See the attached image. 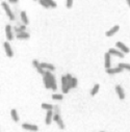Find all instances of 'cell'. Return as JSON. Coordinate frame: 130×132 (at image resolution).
Returning a JSON list of instances; mask_svg holds the SVG:
<instances>
[{"mask_svg": "<svg viewBox=\"0 0 130 132\" xmlns=\"http://www.w3.org/2000/svg\"><path fill=\"white\" fill-rule=\"evenodd\" d=\"M46 2H47V4H48L49 7H53V8H55V7L57 6L56 2H55V1H52V0H46Z\"/></svg>", "mask_w": 130, "mask_h": 132, "instance_id": "cell-21", "label": "cell"}, {"mask_svg": "<svg viewBox=\"0 0 130 132\" xmlns=\"http://www.w3.org/2000/svg\"><path fill=\"white\" fill-rule=\"evenodd\" d=\"M5 32H6V39L8 41H12L14 39V34L12 32V26L11 25H6L5 27Z\"/></svg>", "mask_w": 130, "mask_h": 132, "instance_id": "cell-12", "label": "cell"}, {"mask_svg": "<svg viewBox=\"0 0 130 132\" xmlns=\"http://www.w3.org/2000/svg\"><path fill=\"white\" fill-rule=\"evenodd\" d=\"M41 106L43 109H46V110H53V105L48 104V103H42Z\"/></svg>", "mask_w": 130, "mask_h": 132, "instance_id": "cell-18", "label": "cell"}, {"mask_svg": "<svg viewBox=\"0 0 130 132\" xmlns=\"http://www.w3.org/2000/svg\"><path fill=\"white\" fill-rule=\"evenodd\" d=\"M17 39H23V40H26V39H29L30 36L28 32H25V31H22V32H18L17 33Z\"/></svg>", "mask_w": 130, "mask_h": 132, "instance_id": "cell-15", "label": "cell"}, {"mask_svg": "<svg viewBox=\"0 0 130 132\" xmlns=\"http://www.w3.org/2000/svg\"><path fill=\"white\" fill-rule=\"evenodd\" d=\"M118 66H119L118 68H120V69H122V70H128V71L130 70V65H129V64H122V63H121V64H119Z\"/></svg>", "mask_w": 130, "mask_h": 132, "instance_id": "cell-20", "label": "cell"}, {"mask_svg": "<svg viewBox=\"0 0 130 132\" xmlns=\"http://www.w3.org/2000/svg\"><path fill=\"white\" fill-rule=\"evenodd\" d=\"M40 67L45 71V70H48L49 72H51V71H54L55 70V67L53 66V65H51V64H47V63H42V64H40Z\"/></svg>", "mask_w": 130, "mask_h": 132, "instance_id": "cell-8", "label": "cell"}, {"mask_svg": "<svg viewBox=\"0 0 130 132\" xmlns=\"http://www.w3.org/2000/svg\"><path fill=\"white\" fill-rule=\"evenodd\" d=\"M52 117H53V110H48L46 118H45V123L46 125H50V123L52 122Z\"/></svg>", "mask_w": 130, "mask_h": 132, "instance_id": "cell-13", "label": "cell"}, {"mask_svg": "<svg viewBox=\"0 0 130 132\" xmlns=\"http://www.w3.org/2000/svg\"><path fill=\"white\" fill-rule=\"evenodd\" d=\"M40 4L41 5H43L44 7H46V8H48L49 6H48V4H47V2H46V0H45V1H44V0H41V1H40Z\"/></svg>", "mask_w": 130, "mask_h": 132, "instance_id": "cell-28", "label": "cell"}, {"mask_svg": "<svg viewBox=\"0 0 130 132\" xmlns=\"http://www.w3.org/2000/svg\"><path fill=\"white\" fill-rule=\"evenodd\" d=\"M43 82H44V85H45V87H46V89H50L49 81H48V79H47L45 76H43Z\"/></svg>", "mask_w": 130, "mask_h": 132, "instance_id": "cell-24", "label": "cell"}, {"mask_svg": "<svg viewBox=\"0 0 130 132\" xmlns=\"http://www.w3.org/2000/svg\"><path fill=\"white\" fill-rule=\"evenodd\" d=\"M66 5H67L68 8H71L72 5H73V0H67V1H66Z\"/></svg>", "mask_w": 130, "mask_h": 132, "instance_id": "cell-27", "label": "cell"}, {"mask_svg": "<svg viewBox=\"0 0 130 132\" xmlns=\"http://www.w3.org/2000/svg\"><path fill=\"white\" fill-rule=\"evenodd\" d=\"M119 29H120V26H119V25H116V26H114L111 29H109L108 31L105 32V36H106V37H112L116 32L119 31Z\"/></svg>", "mask_w": 130, "mask_h": 132, "instance_id": "cell-11", "label": "cell"}, {"mask_svg": "<svg viewBox=\"0 0 130 132\" xmlns=\"http://www.w3.org/2000/svg\"><path fill=\"white\" fill-rule=\"evenodd\" d=\"M62 90H63L64 94H68L70 91V89L68 87V82H67V79L65 76L62 77Z\"/></svg>", "mask_w": 130, "mask_h": 132, "instance_id": "cell-6", "label": "cell"}, {"mask_svg": "<svg viewBox=\"0 0 130 132\" xmlns=\"http://www.w3.org/2000/svg\"><path fill=\"white\" fill-rule=\"evenodd\" d=\"M21 20H22V22L25 24V25H27L28 23H29V21H28V17H27V15H26V12H21Z\"/></svg>", "mask_w": 130, "mask_h": 132, "instance_id": "cell-16", "label": "cell"}, {"mask_svg": "<svg viewBox=\"0 0 130 132\" xmlns=\"http://www.w3.org/2000/svg\"><path fill=\"white\" fill-rule=\"evenodd\" d=\"M105 71L107 74H120L123 72V70L120 68H109V69H106Z\"/></svg>", "mask_w": 130, "mask_h": 132, "instance_id": "cell-14", "label": "cell"}, {"mask_svg": "<svg viewBox=\"0 0 130 132\" xmlns=\"http://www.w3.org/2000/svg\"><path fill=\"white\" fill-rule=\"evenodd\" d=\"M22 128L25 130H29V131H38L39 127L33 124H22Z\"/></svg>", "mask_w": 130, "mask_h": 132, "instance_id": "cell-7", "label": "cell"}, {"mask_svg": "<svg viewBox=\"0 0 130 132\" xmlns=\"http://www.w3.org/2000/svg\"><path fill=\"white\" fill-rule=\"evenodd\" d=\"M101 132H103V131H101Z\"/></svg>", "mask_w": 130, "mask_h": 132, "instance_id": "cell-30", "label": "cell"}, {"mask_svg": "<svg viewBox=\"0 0 130 132\" xmlns=\"http://www.w3.org/2000/svg\"><path fill=\"white\" fill-rule=\"evenodd\" d=\"M99 89H100V85H99V84H95L94 87H93L92 91H91V96H95V95L99 92Z\"/></svg>", "mask_w": 130, "mask_h": 132, "instance_id": "cell-19", "label": "cell"}, {"mask_svg": "<svg viewBox=\"0 0 130 132\" xmlns=\"http://www.w3.org/2000/svg\"><path fill=\"white\" fill-rule=\"evenodd\" d=\"M44 76L48 79L49 84H50V89H51V90H53V91H56L57 85H56V79H55L54 75H53V74H51V72H49V71H46Z\"/></svg>", "mask_w": 130, "mask_h": 132, "instance_id": "cell-1", "label": "cell"}, {"mask_svg": "<svg viewBox=\"0 0 130 132\" xmlns=\"http://www.w3.org/2000/svg\"><path fill=\"white\" fill-rule=\"evenodd\" d=\"M116 92H117V94H118V96H119V98L121 100H124L125 99V93L123 91V87L120 84H117L116 85Z\"/></svg>", "mask_w": 130, "mask_h": 132, "instance_id": "cell-9", "label": "cell"}, {"mask_svg": "<svg viewBox=\"0 0 130 132\" xmlns=\"http://www.w3.org/2000/svg\"><path fill=\"white\" fill-rule=\"evenodd\" d=\"M8 2H10V3H14V4H16V3H17L18 1H16V0H10ZM8 2H7V3H8Z\"/></svg>", "mask_w": 130, "mask_h": 132, "instance_id": "cell-29", "label": "cell"}, {"mask_svg": "<svg viewBox=\"0 0 130 132\" xmlns=\"http://www.w3.org/2000/svg\"><path fill=\"white\" fill-rule=\"evenodd\" d=\"M32 65H33V67H34L37 70L41 68V67H40V63H39L37 59H33V60H32Z\"/></svg>", "mask_w": 130, "mask_h": 132, "instance_id": "cell-26", "label": "cell"}, {"mask_svg": "<svg viewBox=\"0 0 130 132\" xmlns=\"http://www.w3.org/2000/svg\"><path fill=\"white\" fill-rule=\"evenodd\" d=\"M11 116H12V119L15 122H19V116H18V112H17L16 109H12L11 110Z\"/></svg>", "mask_w": 130, "mask_h": 132, "instance_id": "cell-17", "label": "cell"}, {"mask_svg": "<svg viewBox=\"0 0 130 132\" xmlns=\"http://www.w3.org/2000/svg\"><path fill=\"white\" fill-rule=\"evenodd\" d=\"M3 47H4V49H5V53H6V55H7L8 57H13V56H14V52H13V49H12L11 45H10L7 42H4Z\"/></svg>", "mask_w": 130, "mask_h": 132, "instance_id": "cell-5", "label": "cell"}, {"mask_svg": "<svg viewBox=\"0 0 130 132\" xmlns=\"http://www.w3.org/2000/svg\"><path fill=\"white\" fill-rule=\"evenodd\" d=\"M107 53L111 56V55H116V56H119V57H124V54L122 53V52H120L119 50H117V49H114V48H110V49H108V52Z\"/></svg>", "mask_w": 130, "mask_h": 132, "instance_id": "cell-10", "label": "cell"}, {"mask_svg": "<svg viewBox=\"0 0 130 132\" xmlns=\"http://www.w3.org/2000/svg\"><path fill=\"white\" fill-rule=\"evenodd\" d=\"M110 55L107 53L104 54V67H105V70L106 69H109V68H111V60H110Z\"/></svg>", "mask_w": 130, "mask_h": 132, "instance_id": "cell-4", "label": "cell"}, {"mask_svg": "<svg viewBox=\"0 0 130 132\" xmlns=\"http://www.w3.org/2000/svg\"><path fill=\"white\" fill-rule=\"evenodd\" d=\"M116 46H117V48L118 49H120V52H122V53L124 54V53H129V48L128 47H126L123 43H121V42H117L116 43Z\"/></svg>", "mask_w": 130, "mask_h": 132, "instance_id": "cell-3", "label": "cell"}, {"mask_svg": "<svg viewBox=\"0 0 130 132\" xmlns=\"http://www.w3.org/2000/svg\"><path fill=\"white\" fill-rule=\"evenodd\" d=\"M2 6H3V8H4L6 15L8 16V19L12 20V21H14V20H15V16H14V14H13L11 7L8 6V3H7L6 1H3V2H2Z\"/></svg>", "mask_w": 130, "mask_h": 132, "instance_id": "cell-2", "label": "cell"}, {"mask_svg": "<svg viewBox=\"0 0 130 132\" xmlns=\"http://www.w3.org/2000/svg\"><path fill=\"white\" fill-rule=\"evenodd\" d=\"M56 123H57V125H58V127H59L60 129H65V125H64V122H63L62 118H59V119L56 121Z\"/></svg>", "mask_w": 130, "mask_h": 132, "instance_id": "cell-25", "label": "cell"}, {"mask_svg": "<svg viewBox=\"0 0 130 132\" xmlns=\"http://www.w3.org/2000/svg\"><path fill=\"white\" fill-rule=\"evenodd\" d=\"M77 83H78L77 78L73 77V78H72V80H71V89H75V87L77 86Z\"/></svg>", "mask_w": 130, "mask_h": 132, "instance_id": "cell-22", "label": "cell"}, {"mask_svg": "<svg viewBox=\"0 0 130 132\" xmlns=\"http://www.w3.org/2000/svg\"><path fill=\"white\" fill-rule=\"evenodd\" d=\"M52 99L53 100H63L64 96L62 94H54V95H52Z\"/></svg>", "mask_w": 130, "mask_h": 132, "instance_id": "cell-23", "label": "cell"}]
</instances>
